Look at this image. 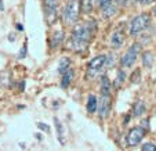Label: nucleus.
Returning a JSON list of instances; mask_svg holds the SVG:
<instances>
[{"mask_svg":"<svg viewBox=\"0 0 156 151\" xmlns=\"http://www.w3.org/2000/svg\"><path fill=\"white\" fill-rule=\"evenodd\" d=\"M123 42H124L123 32H122V31H116L112 35V38H111V46H112L113 49H119L123 45Z\"/></svg>","mask_w":156,"mask_h":151,"instance_id":"obj_8","label":"nucleus"},{"mask_svg":"<svg viewBox=\"0 0 156 151\" xmlns=\"http://www.w3.org/2000/svg\"><path fill=\"white\" fill-rule=\"evenodd\" d=\"M140 2H141L144 6H148V4H152L153 2H156V0H140Z\"/></svg>","mask_w":156,"mask_h":151,"instance_id":"obj_29","label":"nucleus"},{"mask_svg":"<svg viewBox=\"0 0 156 151\" xmlns=\"http://www.w3.org/2000/svg\"><path fill=\"white\" fill-rule=\"evenodd\" d=\"M149 24H151V15L148 13H142V14L134 17L131 20V22H130V35L137 36L144 29H147L149 27Z\"/></svg>","mask_w":156,"mask_h":151,"instance_id":"obj_3","label":"nucleus"},{"mask_svg":"<svg viewBox=\"0 0 156 151\" xmlns=\"http://www.w3.org/2000/svg\"><path fill=\"white\" fill-rule=\"evenodd\" d=\"M140 78H141V71H140V69H136L130 79H131L133 83H137V82H140Z\"/></svg>","mask_w":156,"mask_h":151,"instance_id":"obj_25","label":"nucleus"},{"mask_svg":"<svg viewBox=\"0 0 156 151\" xmlns=\"http://www.w3.org/2000/svg\"><path fill=\"white\" fill-rule=\"evenodd\" d=\"M106 60H108V56H105V54H100V56L94 57L91 61L88 62V65H87V78L88 79L94 78L95 75L102 69V67L106 64Z\"/></svg>","mask_w":156,"mask_h":151,"instance_id":"obj_5","label":"nucleus"},{"mask_svg":"<svg viewBox=\"0 0 156 151\" xmlns=\"http://www.w3.org/2000/svg\"><path fill=\"white\" fill-rule=\"evenodd\" d=\"M54 123H55V129H57V134H58V140L61 144H64L65 140H64V126L62 123L59 122L58 118H54Z\"/></svg>","mask_w":156,"mask_h":151,"instance_id":"obj_19","label":"nucleus"},{"mask_svg":"<svg viewBox=\"0 0 156 151\" xmlns=\"http://www.w3.org/2000/svg\"><path fill=\"white\" fill-rule=\"evenodd\" d=\"M68 47L71 49V50H73V51H83V50H86V49H87V43L71 38V39H69V43H68Z\"/></svg>","mask_w":156,"mask_h":151,"instance_id":"obj_9","label":"nucleus"},{"mask_svg":"<svg viewBox=\"0 0 156 151\" xmlns=\"http://www.w3.org/2000/svg\"><path fill=\"white\" fill-rule=\"evenodd\" d=\"M141 151H156V145L153 143H145L141 147Z\"/></svg>","mask_w":156,"mask_h":151,"instance_id":"obj_24","label":"nucleus"},{"mask_svg":"<svg viewBox=\"0 0 156 151\" xmlns=\"http://www.w3.org/2000/svg\"><path fill=\"white\" fill-rule=\"evenodd\" d=\"M27 51H28V46H27V43L24 45V47L20 50V53H18V58H25L27 57Z\"/></svg>","mask_w":156,"mask_h":151,"instance_id":"obj_26","label":"nucleus"},{"mask_svg":"<svg viewBox=\"0 0 156 151\" xmlns=\"http://www.w3.org/2000/svg\"><path fill=\"white\" fill-rule=\"evenodd\" d=\"M145 136V131L141 126H134L129 131L126 136V144L127 147H136L138 145V143H141V140Z\"/></svg>","mask_w":156,"mask_h":151,"instance_id":"obj_6","label":"nucleus"},{"mask_svg":"<svg viewBox=\"0 0 156 151\" xmlns=\"http://www.w3.org/2000/svg\"><path fill=\"white\" fill-rule=\"evenodd\" d=\"M37 127H39V129H41V131H44V132H50V127H48L47 125H44L43 122H39Z\"/></svg>","mask_w":156,"mask_h":151,"instance_id":"obj_28","label":"nucleus"},{"mask_svg":"<svg viewBox=\"0 0 156 151\" xmlns=\"http://www.w3.org/2000/svg\"><path fill=\"white\" fill-rule=\"evenodd\" d=\"M98 110V98L95 94H88L87 98V111L90 114H94Z\"/></svg>","mask_w":156,"mask_h":151,"instance_id":"obj_12","label":"nucleus"},{"mask_svg":"<svg viewBox=\"0 0 156 151\" xmlns=\"http://www.w3.org/2000/svg\"><path fill=\"white\" fill-rule=\"evenodd\" d=\"M10 85H11V74L9 71L0 72V86L10 87Z\"/></svg>","mask_w":156,"mask_h":151,"instance_id":"obj_16","label":"nucleus"},{"mask_svg":"<svg viewBox=\"0 0 156 151\" xmlns=\"http://www.w3.org/2000/svg\"><path fill=\"white\" fill-rule=\"evenodd\" d=\"M111 107H112V100L109 94H102L98 100V112H100L101 119L106 118L111 112Z\"/></svg>","mask_w":156,"mask_h":151,"instance_id":"obj_7","label":"nucleus"},{"mask_svg":"<svg viewBox=\"0 0 156 151\" xmlns=\"http://www.w3.org/2000/svg\"><path fill=\"white\" fill-rule=\"evenodd\" d=\"M61 0H43L44 9H58Z\"/></svg>","mask_w":156,"mask_h":151,"instance_id":"obj_23","label":"nucleus"},{"mask_svg":"<svg viewBox=\"0 0 156 151\" xmlns=\"http://www.w3.org/2000/svg\"><path fill=\"white\" fill-rule=\"evenodd\" d=\"M116 13H118V3H115V2H112L108 7H105V9L102 10V15L105 18H111L112 15H115Z\"/></svg>","mask_w":156,"mask_h":151,"instance_id":"obj_14","label":"nucleus"},{"mask_svg":"<svg viewBox=\"0 0 156 151\" xmlns=\"http://www.w3.org/2000/svg\"><path fill=\"white\" fill-rule=\"evenodd\" d=\"M142 64H144L145 68H151V67L153 65V56H152V53L145 51V53L142 54Z\"/></svg>","mask_w":156,"mask_h":151,"instance_id":"obj_21","label":"nucleus"},{"mask_svg":"<svg viewBox=\"0 0 156 151\" xmlns=\"http://www.w3.org/2000/svg\"><path fill=\"white\" fill-rule=\"evenodd\" d=\"M153 14H155V17H156V7H155V10H153Z\"/></svg>","mask_w":156,"mask_h":151,"instance_id":"obj_32","label":"nucleus"},{"mask_svg":"<svg viewBox=\"0 0 156 151\" xmlns=\"http://www.w3.org/2000/svg\"><path fill=\"white\" fill-rule=\"evenodd\" d=\"M126 78H127L126 72H124L123 69H119V71H118V76H116V79H115V87H116V89H119V87L123 85L124 80H126Z\"/></svg>","mask_w":156,"mask_h":151,"instance_id":"obj_22","label":"nucleus"},{"mask_svg":"<svg viewBox=\"0 0 156 151\" xmlns=\"http://www.w3.org/2000/svg\"><path fill=\"white\" fill-rule=\"evenodd\" d=\"M113 0H100V7H101V10H104L105 7H108L109 4L112 3Z\"/></svg>","mask_w":156,"mask_h":151,"instance_id":"obj_27","label":"nucleus"},{"mask_svg":"<svg viewBox=\"0 0 156 151\" xmlns=\"http://www.w3.org/2000/svg\"><path fill=\"white\" fill-rule=\"evenodd\" d=\"M44 18L48 25H53L58 18V11L57 9H44Z\"/></svg>","mask_w":156,"mask_h":151,"instance_id":"obj_11","label":"nucleus"},{"mask_svg":"<svg viewBox=\"0 0 156 151\" xmlns=\"http://www.w3.org/2000/svg\"><path fill=\"white\" fill-rule=\"evenodd\" d=\"M68 69H71V60H69L68 57H62L58 64V72L62 75L68 71Z\"/></svg>","mask_w":156,"mask_h":151,"instance_id":"obj_15","label":"nucleus"},{"mask_svg":"<svg viewBox=\"0 0 156 151\" xmlns=\"http://www.w3.org/2000/svg\"><path fill=\"white\" fill-rule=\"evenodd\" d=\"M17 29H18V31H24V27H22L21 24H18V25H17Z\"/></svg>","mask_w":156,"mask_h":151,"instance_id":"obj_30","label":"nucleus"},{"mask_svg":"<svg viewBox=\"0 0 156 151\" xmlns=\"http://www.w3.org/2000/svg\"><path fill=\"white\" fill-rule=\"evenodd\" d=\"M141 49H142V46L140 45V43H134V45L130 46V49L123 54V57H122V60H120L122 67L130 68V67L134 65V62L137 61L138 54L141 53Z\"/></svg>","mask_w":156,"mask_h":151,"instance_id":"obj_4","label":"nucleus"},{"mask_svg":"<svg viewBox=\"0 0 156 151\" xmlns=\"http://www.w3.org/2000/svg\"><path fill=\"white\" fill-rule=\"evenodd\" d=\"M64 39H65V33L62 32V31H57V32H54L53 35H51V39H50L51 47H58L62 42H64Z\"/></svg>","mask_w":156,"mask_h":151,"instance_id":"obj_10","label":"nucleus"},{"mask_svg":"<svg viewBox=\"0 0 156 151\" xmlns=\"http://www.w3.org/2000/svg\"><path fill=\"white\" fill-rule=\"evenodd\" d=\"M80 13V2L79 0H69L62 11V20L65 25H73L79 18Z\"/></svg>","mask_w":156,"mask_h":151,"instance_id":"obj_2","label":"nucleus"},{"mask_svg":"<svg viewBox=\"0 0 156 151\" xmlns=\"http://www.w3.org/2000/svg\"><path fill=\"white\" fill-rule=\"evenodd\" d=\"M95 24H97L95 21H88V22H84V24H76L73 27L71 38L80 42H84V43L88 45V42L91 40V38L94 36L95 28H97Z\"/></svg>","mask_w":156,"mask_h":151,"instance_id":"obj_1","label":"nucleus"},{"mask_svg":"<svg viewBox=\"0 0 156 151\" xmlns=\"http://www.w3.org/2000/svg\"><path fill=\"white\" fill-rule=\"evenodd\" d=\"M133 115L134 116H141L142 114L145 112V103L142 100H138L136 104H134V108H133Z\"/></svg>","mask_w":156,"mask_h":151,"instance_id":"obj_18","label":"nucleus"},{"mask_svg":"<svg viewBox=\"0 0 156 151\" xmlns=\"http://www.w3.org/2000/svg\"><path fill=\"white\" fill-rule=\"evenodd\" d=\"M109 92H111V80L106 75H104L101 78V93L102 94H109Z\"/></svg>","mask_w":156,"mask_h":151,"instance_id":"obj_17","label":"nucleus"},{"mask_svg":"<svg viewBox=\"0 0 156 151\" xmlns=\"http://www.w3.org/2000/svg\"><path fill=\"white\" fill-rule=\"evenodd\" d=\"M0 10H2V11H3V10H4V6H3V0H0Z\"/></svg>","mask_w":156,"mask_h":151,"instance_id":"obj_31","label":"nucleus"},{"mask_svg":"<svg viewBox=\"0 0 156 151\" xmlns=\"http://www.w3.org/2000/svg\"><path fill=\"white\" fill-rule=\"evenodd\" d=\"M93 0H82L80 2V10H82L83 13H86V14H90V13L93 11Z\"/></svg>","mask_w":156,"mask_h":151,"instance_id":"obj_20","label":"nucleus"},{"mask_svg":"<svg viewBox=\"0 0 156 151\" xmlns=\"http://www.w3.org/2000/svg\"><path fill=\"white\" fill-rule=\"evenodd\" d=\"M155 98H156V93H155Z\"/></svg>","mask_w":156,"mask_h":151,"instance_id":"obj_33","label":"nucleus"},{"mask_svg":"<svg viewBox=\"0 0 156 151\" xmlns=\"http://www.w3.org/2000/svg\"><path fill=\"white\" fill-rule=\"evenodd\" d=\"M73 76H75V74H73V69H72V68L68 69L65 74H62V79H61V87H62V89H66V87L71 85Z\"/></svg>","mask_w":156,"mask_h":151,"instance_id":"obj_13","label":"nucleus"}]
</instances>
